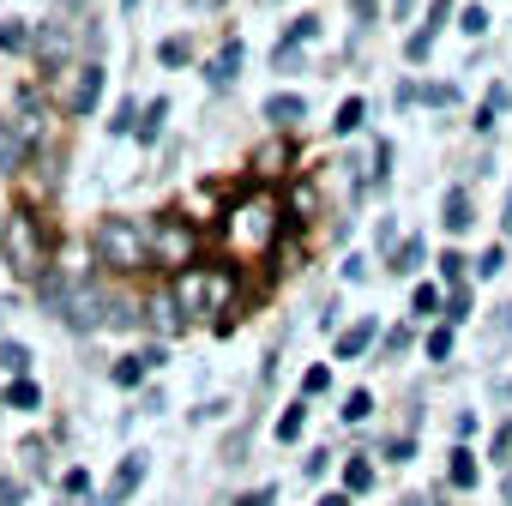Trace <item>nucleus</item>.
I'll list each match as a JSON object with an SVG mask.
<instances>
[{"label":"nucleus","mask_w":512,"mask_h":506,"mask_svg":"<svg viewBox=\"0 0 512 506\" xmlns=\"http://www.w3.org/2000/svg\"><path fill=\"white\" fill-rule=\"evenodd\" d=\"M0 506H25V488H19V476H0Z\"/></svg>","instance_id":"473e14b6"},{"label":"nucleus","mask_w":512,"mask_h":506,"mask_svg":"<svg viewBox=\"0 0 512 506\" xmlns=\"http://www.w3.org/2000/svg\"><path fill=\"white\" fill-rule=\"evenodd\" d=\"M320 506H350V500H344V494H326V500H320Z\"/></svg>","instance_id":"37998d69"},{"label":"nucleus","mask_w":512,"mask_h":506,"mask_svg":"<svg viewBox=\"0 0 512 506\" xmlns=\"http://www.w3.org/2000/svg\"><path fill=\"white\" fill-rule=\"evenodd\" d=\"M440 223H446L452 235H464V229L476 223V211H470V193H446V205H440Z\"/></svg>","instance_id":"f8f14e48"},{"label":"nucleus","mask_w":512,"mask_h":506,"mask_svg":"<svg viewBox=\"0 0 512 506\" xmlns=\"http://www.w3.org/2000/svg\"><path fill=\"white\" fill-rule=\"evenodd\" d=\"M452 338H458V326H434L428 332V362H446L452 356Z\"/></svg>","instance_id":"5701e85b"},{"label":"nucleus","mask_w":512,"mask_h":506,"mask_svg":"<svg viewBox=\"0 0 512 506\" xmlns=\"http://www.w3.org/2000/svg\"><path fill=\"white\" fill-rule=\"evenodd\" d=\"M109 133H139V127H133V103H121V109H115V121H109Z\"/></svg>","instance_id":"c9c22d12"},{"label":"nucleus","mask_w":512,"mask_h":506,"mask_svg":"<svg viewBox=\"0 0 512 506\" xmlns=\"http://www.w3.org/2000/svg\"><path fill=\"white\" fill-rule=\"evenodd\" d=\"M410 308H416V314H434V308H440V290H428V284H422V290L410 296Z\"/></svg>","instance_id":"f704fd0d"},{"label":"nucleus","mask_w":512,"mask_h":506,"mask_svg":"<svg viewBox=\"0 0 512 506\" xmlns=\"http://www.w3.org/2000/svg\"><path fill=\"white\" fill-rule=\"evenodd\" d=\"M344 488H350V494H368V488H374V464H368V458H350V464H344Z\"/></svg>","instance_id":"6ab92c4d"},{"label":"nucleus","mask_w":512,"mask_h":506,"mask_svg":"<svg viewBox=\"0 0 512 506\" xmlns=\"http://www.w3.org/2000/svg\"><path fill=\"white\" fill-rule=\"evenodd\" d=\"M151 247L163 253L169 266H193V229H187V223H175V217H169V223H157Z\"/></svg>","instance_id":"0eeeda50"},{"label":"nucleus","mask_w":512,"mask_h":506,"mask_svg":"<svg viewBox=\"0 0 512 506\" xmlns=\"http://www.w3.org/2000/svg\"><path fill=\"white\" fill-rule=\"evenodd\" d=\"M235 506H278V488H260V494H241Z\"/></svg>","instance_id":"e433bc0d"},{"label":"nucleus","mask_w":512,"mask_h":506,"mask_svg":"<svg viewBox=\"0 0 512 506\" xmlns=\"http://www.w3.org/2000/svg\"><path fill=\"white\" fill-rule=\"evenodd\" d=\"M464 266H470L464 253H440V278H446V284H464Z\"/></svg>","instance_id":"cd10ccee"},{"label":"nucleus","mask_w":512,"mask_h":506,"mask_svg":"<svg viewBox=\"0 0 512 506\" xmlns=\"http://www.w3.org/2000/svg\"><path fill=\"white\" fill-rule=\"evenodd\" d=\"M500 266H506V247H488L476 260V278H500Z\"/></svg>","instance_id":"c85d7f7f"},{"label":"nucleus","mask_w":512,"mask_h":506,"mask_svg":"<svg viewBox=\"0 0 512 506\" xmlns=\"http://www.w3.org/2000/svg\"><path fill=\"white\" fill-rule=\"evenodd\" d=\"M416 266H422V241H416V235H404V247L392 253V272H416Z\"/></svg>","instance_id":"b1692460"},{"label":"nucleus","mask_w":512,"mask_h":506,"mask_svg":"<svg viewBox=\"0 0 512 506\" xmlns=\"http://www.w3.org/2000/svg\"><path fill=\"white\" fill-rule=\"evenodd\" d=\"M43 452H49L43 440H25V470H31V476H43V470H49V458H43Z\"/></svg>","instance_id":"2f4dec72"},{"label":"nucleus","mask_w":512,"mask_h":506,"mask_svg":"<svg viewBox=\"0 0 512 506\" xmlns=\"http://www.w3.org/2000/svg\"><path fill=\"white\" fill-rule=\"evenodd\" d=\"M169 302L181 320H211L235 302V278L223 266H181L175 284H169Z\"/></svg>","instance_id":"f257e3e1"},{"label":"nucleus","mask_w":512,"mask_h":506,"mask_svg":"<svg viewBox=\"0 0 512 506\" xmlns=\"http://www.w3.org/2000/svg\"><path fill=\"white\" fill-rule=\"evenodd\" d=\"M446 482H452V488H476V452H470V446H452Z\"/></svg>","instance_id":"ddd939ff"},{"label":"nucleus","mask_w":512,"mask_h":506,"mask_svg":"<svg viewBox=\"0 0 512 506\" xmlns=\"http://www.w3.org/2000/svg\"><path fill=\"white\" fill-rule=\"evenodd\" d=\"M0 368H7V374H13V380H25V374H31V350H25V344H13V338H7V344H0Z\"/></svg>","instance_id":"dca6fc26"},{"label":"nucleus","mask_w":512,"mask_h":506,"mask_svg":"<svg viewBox=\"0 0 512 506\" xmlns=\"http://www.w3.org/2000/svg\"><path fill=\"white\" fill-rule=\"evenodd\" d=\"M404 344H410V326H392V332H386V356H398Z\"/></svg>","instance_id":"ea45409f"},{"label":"nucleus","mask_w":512,"mask_h":506,"mask_svg":"<svg viewBox=\"0 0 512 506\" xmlns=\"http://www.w3.org/2000/svg\"><path fill=\"white\" fill-rule=\"evenodd\" d=\"M374 320H356L350 332H338V362H356V356H368V344H374Z\"/></svg>","instance_id":"9b49d317"},{"label":"nucleus","mask_w":512,"mask_h":506,"mask_svg":"<svg viewBox=\"0 0 512 506\" xmlns=\"http://www.w3.org/2000/svg\"><path fill=\"white\" fill-rule=\"evenodd\" d=\"M428 43H434V31H416V37H410V61H422V55H428Z\"/></svg>","instance_id":"a19ab883"},{"label":"nucleus","mask_w":512,"mask_h":506,"mask_svg":"<svg viewBox=\"0 0 512 506\" xmlns=\"http://www.w3.org/2000/svg\"><path fill=\"white\" fill-rule=\"evenodd\" d=\"M235 67H241V43H223V55H217V67H211L205 79H211V85H229V79H235Z\"/></svg>","instance_id":"f3484780"},{"label":"nucleus","mask_w":512,"mask_h":506,"mask_svg":"<svg viewBox=\"0 0 512 506\" xmlns=\"http://www.w3.org/2000/svg\"><path fill=\"white\" fill-rule=\"evenodd\" d=\"M278 223H284L278 199L253 193V199H241V205L223 217V241H229V253H235V260H260V253L278 241Z\"/></svg>","instance_id":"7ed1b4c3"},{"label":"nucleus","mask_w":512,"mask_h":506,"mask_svg":"<svg viewBox=\"0 0 512 506\" xmlns=\"http://www.w3.org/2000/svg\"><path fill=\"white\" fill-rule=\"evenodd\" d=\"M43 296H49V308L67 320V332H97V326L115 314L97 278H67V272H49V278H43Z\"/></svg>","instance_id":"f03ea898"},{"label":"nucleus","mask_w":512,"mask_h":506,"mask_svg":"<svg viewBox=\"0 0 512 506\" xmlns=\"http://www.w3.org/2000/svg\"><path fill=\"white\" fill-rule=\"evenodd\" d=\"M97 97H103V67H97V61H85V67H73V91H67V115H91V109H97Z\"/></svg>","instance_id":"423d86ee"},{"label":"nucleus","mask_w":512,"mask_h":506,"mask_svg":"<svg viewBox=\"0 0 512 506\" xmlns=\"http://www.w3.org/2000/svg\"><path fill=\"white\" fill-rule=\"evenodd\" d=\"M302 115H308L302 97H272V103H266V121H278V127H296Z\"/></svg>","instance_id":"2eb2a0df"},{"label":"nucleus","mask_w":512,"mask_h":506,"mask_svg":"<svg viewBox=\"0 0 512 506\" xmlns=\"http://www.w3.org/2000/svg\"><path fill=\"white\" fill-rule=\"evenodd\" d=\"M25 157H31V133H25L19 121H0V175H13V181H19Z\"/></svg>","instance_id":"6e6552de"},{"label":"nucleus","mask_w":512,"mask_h":506,"mask_svg":"<svg viewBox=\"0 0 512 506\" xmlns=\"http://www.w3.org/2000/svg\"><path fill=\"white\" fill-rule=\"evenodd\" d=\"M211 7H223V0H211Z\"/></svg>","instance_id":"49530a36"},{"label":"nucleus","mask_w":512,"mask_h":506,"mask_svg":"<svg viewBox=\"0 0 512 506\" xmlns=\"http://www.w3.org/2000/svg\"><path fill=\"white\" fill-rule=\"evenodd\" d=\"M500 109H506V91H500V85H494V91H488V97H482V109H476V127H482V133H488V127H494V115H500Z\"/></svg>","instance_id":"393cba45"},{"label":"nucleus","mask_w":512,"mask_h":506,"mask_svg":"<svg viewBox=\"0 0 512 506\" xmlns=\"http://www.w3.org/2000/svg\"><path fill=\"white\" fill-rule=\"evenodd\" d=\"M7 404H13V410H37V404H43L37 380H31V374H25V380H13V386H7Z\"/></svg>","instance_id":"a211bd4d"},{"label":"nucleus","mask_w":512,"mask_h":506,"mask_svg":"<svg viewBox=\"0 0 512 506\" xmlns=\"http://www.w3.org/2000/svg\"><path fill=\"white\" fill-rule=\"evenodd\" d=\"M302 416H308V398H302V404H290V410L278 416V440H284V446H290V440H302Z\"/></svg>","instance_id":"4be33fe9"},{"label":"nucleus","mask_w":512,"mask_h":506,"mask_svg":"<svg viewBox=\"0 0 512 506\" xmlns=\"http://www.w3.org/2000/svg\"><path fill=\"white\" fill-rule=\"evenodd\" d=\"M31 43H37V31L25 19H0V49H7V55H25Z\"/></svg>","instance_id":"4468645a"},{"label":"nucleus","mask_w":512,"mask_h":506,"mask_svg":"<svg viewBox=\"0 0 512 506\" xmlns=\"http://www.w3.org/2000/svg\"><path fill=\"white\" fill-rule=\"evenodd\" d=\"M482 31H488V19H482V7H470L464 13V37H482Z\"/></svg>","instance_id":"4c0bfd02"},{"label":"nucleus","mask_w":512,"mask_h":506,"mask_svg":"<svg viewBox=\"0 0 512 506\" xmlns=\"http://www.w3.org/2000/svg\"><path fill=\"white\" fill-rule=\"evenodd\" d=\"M362 121H368V103H362V97H350V103L338 109V121H332V133H356Z\"/></svg>","instance_id":"aec40b11"},{"label":"nucleus","mask_w":512,"mask_h":506,"mask_svg":"<svg viewBox=\"0 0 512 506\" xmlns=\"http://www.w3.org/2000/svg\"><path fill=\"white\" fill-rule=\"evenodd\" d=\"M374 7H380V0H350V13H356V19H374Z\"/></svg>","instance_id":"79ce46f5"},{"label":"nucleus","mask_w":512,"mask_h":506,"mask_svg":"<svg viewBox=\"0 0 512 506\" xmlns=\"http://www.w3.org/2000/svg\"><path fill=\"white\" fill-rule=\"evenodd\" d=\"M0 247H7L13 278H43V266H49V241H43V229H37L31 211H13L7 223H0Z\"/></svg>","instance_id":"39448f33"},{"label":"nucleus","mask_w":512,"mask_h":506,"mask_svg":"<svg viewBox=\"0 0 512 506\" xmlns=\"http://www.w3.org/2000/svg\"><path fill=\"white\" fill-rule=\"evenodd\" d=\"M326 386H332V374H326V368H308V374H302V398H320Z\"/></svg>","instance_id":"7c9ffc66"},{"label":"nucleus","mask_w":512,"mask_h":506,"mask_svg":"<svg viewBox=\"0 0 512 506\" xmlns=\"http://www.w3.org/2000/svg\"><path fill=\"white\" fill-rule=\"evenodd\" d=\"M506 235H512V211H506Z\"/></svg>","instance_id":"a18cd8bd"},{"label":"nucleus","mask_w":512,"mask_h":506,"mask_svg":"<svg viewBox=\"0 0 512 506\" xmlns=\"http://www.w3.org/2000/svg\"><path fill=\"white\" fill-rule=\"evenodd\" d=\"M67 55H73V25H67V19H55V25H49V31L37 37V61H43L49 73H55V67L67 61Z\"/></svg>","instance_id":"9d476101"},{"label":"nucleus","mask_w":512,"mask_h":506,"mask_svg":"<svg viewBox=\"0 0 512 506\" xmlns=\"http://www.w3.org/2000/svg\"><path fill=\"white\" fill-rule=\"evenodd\" d=\"M464 314H470V290H464V284H452V290H446V326H458Z\"/></svg>","instance_id":"a878e982"},{"label":"nucleus","mask_w":512,"mask_h":506,"mask_svg":"<svg viewBox=\"0 0 512 506\" xmlns=\"http://www.w3.org/2000/svg\"><path fill=\"white\" fill-rule=\"evenodd\" d=\"M452 97H458L452 85H422V103H452Z\"/></svg>","instance_id":"58836bf2"},{"label":"nucleus","mask_w":512,"mask_h":506,"mask_svg":"<svg viewBox=\"0 0 512 506\" xmlns=\"http://www.w3.org/2000/svg\"><path fill=\"white\" fill-rule=\"evenodd\" d=\"M145 374H151V362H145V356H121V362H115V386H139Z\"/></svg>","instance_id":"412c9836"},{"label":"nucleus","mask_w":512,"mask_h":506,"mask_svg":"<svg viewBox=\"0 0 512 506\" xmlns=\"http://www.w3.org/2000/svg\"><path fill=\"white\" fill-rule=\"evenodd\" d=\"M500 494H506V500H512V476H506V488H500Z\"/></svg>","instance_id":"c03bdc74"},{"label":"nucleus","mask_w":512,"mask_h":506,"mask_svg":"<svg viewBox=\"0 0 512 506\" xmlns=\"http://www.w3.org/2000/svg\"><path fill=\"white\" fill-rule=\"evenodd\" d=\"M157 121H169V103H151L145 121H139V139H157Z\"/></svg>","instance_id":"c756f323"},{"label":"nucleus","mask_w":512,"mask_h":506,"mask_svg":"<svg viewBox=\"0 0 512 506\" xmlns=\"http://www.w3.org/2000/svg\"><path fill=\"white\" fill-rule=\"evenodd\" d=\"M139 482H145V452H127V458H121V470L103 482V506H121Z\"/></svg>","instance_id":"1a4fd4ad"},{"label":"nucleus","mask_w":512,"mask_h":506,"mask_svg":"<svg viewBox=\"0 0 512 506\" xmlns=\"http://www.w3.org/2000/svg\"><path fill=\"white\" fill-rule=\"evenodd\" d=\"M506 211H512V205H506Z\"/></svg>","instance_id":"de8ad7c7"},{"label":"nucleus","mask_w":512,"mask_h":506,"mask_svg":"<svg viewBox=\"0 0 512 506\" xmlns=\"http://www.w3.org/2000/svg\"><path fill=\"white\" fill-rule=\"evenodd\" d=\"M157 55H163V67H187V43H181V37H175V43H163Z\"/></svg>","instance_id":"72a5a7b5"},{"label":"nucleus","mask_w":512,"mask_h":506,"mask_svg":"<svg viewBox=\"0 0 512 506\" xmlns=\"http://www.w3.org/2000/svg\"><path fill=\"white\" fill-rule=\"evenodd\" d=\"M97 260L115 272H145L151 266V235L133 217H103L97 223Z\"/></svg>","instance_id":"20e7f679"},{"label":"nucleus","mask_w":512,"mask_h":506,"mask_svg":"<svg viewBox=\"0 0 512 506\" xmlns=\"http://www.w3.org/2000/svg\"><path fill=\"white\" fill-rule=\"evenodd\" d=\"M338 416H344V422H368V416H374V398H368V392H350Z\"/></svg>","instance_id":"bb28decb"}]
</instances>
